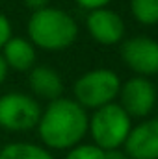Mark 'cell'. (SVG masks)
Here are the masks:
<instances>
[{
    "label": "cell",
    "mask_w": 158,
    "mask_h": 159,
    "mask_svg": "<svg viewBox=\"0 0 158 159\" xmlns=\"http://www.w3.org/2000/svg\"><path fill=\"white\" fill-rule=\"evenodd\" d=\"M89 117L77 100L56 98L41 111L37 135L47 150H69L82 143L87 133Z\"/></svg>",
    "instance_id": "cell-1"
},
{
    "label": "cell",
    "mask_w": 158,
    "mask_h": 159,
    "mask_svg": "<svg viewBox=\"0 0 158 159\" xmlns=\"http://www.w3.org/2000/svg\"><path fill=\"white\" fill-rule=\"evenodd\" d=\"M28 39L34 46L58 52L69 48L78 37V26L75 19L60 7H43L28 19Z\"/></svg>",
    "instance_id": "cell-2"
},
{
    "label": "cell",
    "mask_w": 158,
    "mask_h": 159,
    "mask_svg": "<svg viewBox=\"0 0 158 159\" xmlns=\"http://www.w3.org/2000/svg\"><path fill=\"white\" fill-rule=\"evenodd\" d=\"M130 129H132V119L116 102L95 109L93 115L89 117V126H87L93 144H97L104 152L121 148Z\"/></svg>",
    "instance_id": "cell-3"
},
{
    "label": "cell",
    "mask_w": 158,
    "mask_h": 159,
    "mask_svg": "<svg viewBox=\"0 0 158 159\" xmlns=\"http://www.w3.org/2000/svg\"><path fill=\"white\" fill-rule=\"evenodd\" d=\"M121 80L110 69H95L82 74L73 87L75 100L84 109H99L119 96Z\"/></svg>",
    "instance_id": "cell-4"
},
{
    "label": "cell",
    "mask_w": 158,
    "mask_h": 159,
    "mask_svg": "<svg viewBox=\"0 0 158 159\" xmlns=\"http://www.w3.org/2000/svg\"><path fill=\"white\" fill-rule=\"evenodd\" d=\"M39 102L24 93H6L0 96V128L11 133H22L37 128L41 117Z\"/></svg>",
    "instance_id": "cell-5"
},
{
    "label": "cell",
    "mask_w": 158,
    "mask_h": 159,
    "mask_svg": "<svg viewBox=\"0 0 158 159\" xmlns=\"http://www.w3.org/2000/svg\"><path fill=\"white\" fill-rule=\"evenodd\" d=\"M119 98H121V107L126 111V115L132 119H143L147 117L155 106H156V87L155 83L145 76H134L128 81L121 83V91H119Z\"/></svg>",
    "instance_id": "cell-6"
},
{
    "label": "cell",
    "mask_w": 158,
    "mask_h": 159,
    "mask_svg": "<svg viewBox=\"0 0 158 159\" xmlns=\"http://www.w3.org/2000/svg\"><path fill=\"white\" fill-rule=\"evenodd\" d=\"M121 57L125 65L138 72V76H156L158 74V41L138 35L125 41L121 46Z\"/></svg>",
    "instance_id": "cell-7"
},
{
    "label": "cell",
    "mask_w": 158,
    "mask_h": 159,
    "mask_svg": "<svg viewBox=\"0 0 158 159\" xmlns=\"http://www.w3.org/2000/svg\"><path fill=\"white\" fill-rule=\"evenodd\" d=\"M123 146L130 159H158V119L132 126Z\"/></svg>",
    "instance_id": "cell-8"
},
{
    "label": "cell",
    "mask_w": 158,
    "mask_h": 159,
    "mask_svg": "<svg viewBox=\"0 0 158 159\" xmlns=\"http://www.w3.org/2000/svg\"><path fill=\"white\" fill-rule=\"evenodd\" d=\"M86 26H87V32L93 39L101 44H106V46H112V44L119 43L125 35L123 19L116 11H112L108 7L89 11Z\"/></svg>",
    "instance_id": "cell-9"
},
{
    "label": "cell",
    "mask_w": 158,
    "mask_h": 159,
    "mask_svg": "<svg viewBox=\"0 0 158 159\" xmlns=\"http://www.w3.org/2000/svg\"><path fill=\"white\" fill-rule=\"evenodd\" d=\"M28 85L32 89V93L43 98V100H56L62 96L63 93V81L60 78V74L52 69V67H47V65H39V67H34L28 70Z\"/></svg>",
    "instance_id": "cell-10"
},
{
    "label": "cell",
    "mask_w": 158,
    "mask_h": 159,
    "mask_svg": "<svg viewBox=\"0 0 158 159\" xmlns=\"http://www.w3.org/2000/svg\"><path fill=\"white\" fill-rule=\"evenodd\" d=\"M2 57L7 65V69L28 72L36 67V46L30 43V39L24 37H11L2 46Z\"/></svg>",
    "instance_id": "cell-11"
},
{
    "label": "cell",
    "mask_w": 158,
    "mask_h": 159,
    "mask_svg": "<svg viewBox=\"0 0 158 159\" xmlns=\"http://www.w3.org/2000/svg\"><path fill=\"white\" fill-rule=\"evenodd\" d=\"M0 159H54L50 150L34 143H9L2 146Z\"/></svg>",
    "instance_id": "cell-12"
},
{
    "label": "cell",
    "mask_w": 158,
    "mask_h": 159,
    "mask_svg": "<svg viewBox=\"0 0 158 159\" xmlns=\"http://www.w3.org/2000/svg\"><path fill=\"white\" fill-rule=\"evenodd\" d=\"M130 13L140 24H158V0H130Z\"/></svg>",
    "instance_id": "cell-13"
},
{
    "label": "cell",
    "mask_w": 158,
    "mask_h": 159,
    "mask_svg": "<svg viewBox=\"0 0 158 159\" xmlns=\"http://www.w3.org/2000/svg\"><path fill=\"white\" fill-rule=\"evenodd\" d=\"M65 159H106V152L102 148H99L97 144L80 143V144L67 150Z\"/></svg>",
    "instance_id": "cell-14"
},
{
    "label": "cell",
    "mask_w": 158,
    "mask_h": 159,
    "mask_svg": "<svg viewBox=\"0 0 158 159\" xmlns=\"http://www.w3.org/2000/svg\"><path fill=\"white\" fill-rule=\"evenodd\" d=\"M11 37H13V34H11V22H9V19L0 11V50H2V46L11 39Z\"/></svg>",
    "instance_id": "cell-15"
},
{
    "label": "cell",
    "mask_w": 158,
    "mask_h": 159,
    "mask_svg": "<svg viewBox=\"0 0 158 159\" xmlns=\"http://www.w3.org/2000/svg\"><path fill=\"white\" fill-rule=\"evenodd\" d=\"M75 2L78 4L80 7L93 11V9H101V7H106V6H108L112 0H75Z\"/></svg>",
    "instance_id": "cell-16"
},
{
    "label": "cell",
    "mask_w": 158,
    "mask_h": 159,
    "mask_svg": "<svg viewBox=\"0 0 158 159\" xmlns=\"http://www.w3.org/2000/svg\"><path fill=\"white\" fill-rule=\"evenodd\" d=\"M26 4V7H30L32 11H37V9H43L48 6V0H22Z\"/></svg>",
    "instance_id": "cell-17"
},
{
    "label": "cell",
    "mask_w": 158,
    "mask_h": 159,
    "mask_svg": "<svg viewBox=\"0 0 158 159\" xmlns=\"http://www.w3.org/2000/svg\"><path fill=\"white\" fill-rule=\"evenodd\" d=\"M106 159H130L126 154H125V150H108L106 152Z\"/></svg>",
    "instance_id": "cell-18"
},
{
    "label": "cell",
    "mask_w": 158,
    "mask_h": 159,
    "mask_svg": "<svg viewBox=\"0 0 158 159\" xmlns=\"http://www.w3.org/2000/svg\"><path fill=\"white\" fill-rule=\"evenodd\" d=\"M7 65H6V61H4V57H2V54H0V85L6 81V78H7Z\"/></svg>",
    "instance_id": "cell-19"
},
{
    "label": "cell",
    "mask_w": 158,
    "mask_h": 159,
    "mask_svg": "<svg viewBox=\"0 0 158 159\" xmlns=\"http://www.w3.org/2000/svg\"><path fill=\"white\" fill-rule=\"evenodd\" d=\"M0 150H2V144H0Z\"/></svg>",
    "instance_id": "cell-20"
}]
</instances>
